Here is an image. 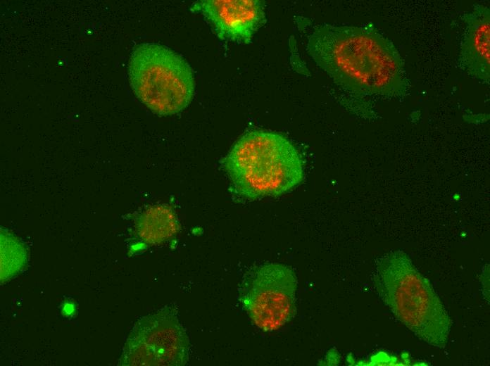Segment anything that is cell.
Masks as SVG:
<instances>
[{"label": "cell", "instance_id": "cell-1", "mask_svg": "<svg viewBox=\"0 0 490 366\" xmlns=\"http://www.w3.org/2000/svg\"><path fill=\"white\" fill-rule=\"evenodd\" d=\"M306 49L316 64L349 93L392 99L410 92L403 58L374 26L318 25L308 38Z\"/></svg>", "mask_w": 490, "mask_h": 366}, {"label": "cell", "instance_id": "cell-2", "mask_svg": "<svg viewBox=\"0 0 490 366\" xmlns=\"http://www.w3.org/2000/svg\"><path fill=\"white\" fill-rule=\"evenodd\" d=\"M236 193L255 200L285 194L303 179L302 159L283 135L266 130L244 134L224 159Z\"/></svg>", "mask_w": 490, "mask_h": 366}, {"label": "cell", "instance_id": "cell-3", "mask_svg": "<svg viewBox=\"0 0 490 366\" xmlns=\"http://www.w3.org/2000/svg\"><path fill=\"white\" fill-rule=\"evenodd\" d=\"M374 285L385 304L416 336L444 348L450 320L437 295L403 253L382 260L374 275Z\"/></svg>", "mask_w": 490, "mask_h": 366}, {"label": "cell", "instance_id": "cell-4", "mask_svg": "<svg viewBox=\"0 0 490 366\" xmlns=\"http://www.w3.org/2000/svg\"><path fill=\"white\" fill-rule=\"evenodd\" d=\"M128 75L136 96L161 115L175 114L191 102L195 82L192 70L180 55L154 43L134 47Z\"/></svg>", "mask_w": 490, "mask_h": 366}, {"label": "cell", "instance_id": "cell-5", "mask_svg": "<svg viewBox=\"0 0 490 366\" xmlns=\"http://www.w3.org/2000/svg\"><path fill=\"white\" fill-rule=\"evenodd\" d=\"M296 286V275L288 266L263 264L244 273L239 284L238 298L256 326L272 332L294 317Z\"/></svg>", "mask_w": 490, "mask_h": 366}, {"label": "cell", "instance_id": "cell-6", "mask_svg": "<svg viewBox=\"0 0 490 366\" xmlns=\"http://www.w3.org/2000/svg\"><path fill=\"white\" fill-rule=\"evenodd\" d=\"M189 353V338L177 312L166 307L136 323L120 365L182 366L188 361Z\"/></svg>", "mask_w": 490, "mask_h": 366}, {"label": "cell", "instance_id": "cell-7", "mask_svg": "<svg viewBox=\"0 0 490 366\" xmlns=\"http://www.w3.org/2000/svg\"><path fill=\"white\" fill-rule=\"evenodd\" d=\"M191 9L201 12L222 39L249 43L265 20L264 4L258 0H203Z\"/></svg>", "mask_w": 490, "mask_h": 366}, {"label": "cell", "instance_id": "cell-8", "mask_svg": "<svg viewBox=\"0 0 490 366\" xmlns=\"http://www.w3.org/2000/svg\"><path fill=\"white\" fill-rule=\"evenodd\" d=\"M465 25L460 44L458 66L486 84L490 82V11L477 4L463 15Z\"/></svg>", "mask_w": 490, "mask_h": 366}, {"label": "cell", "instance_id": "cell-9", "mask_svg": "<svg viewBox=\"0 0 490 366\" xmlns=\"http://www.w3.org/2000/svg\"><path fill=\"white\" fill-rule=\"evenodd\" d=\"M135 229L144 242L158 244L177 234L180 225L176 213L171 207L156 205L148 208L138 217Z\"/></svg>", "mask_w": 490, "mask_h": 366}, {"label": "cell", "instance_id": "cell-10", "mask_svg": "<svg viewBox=\"0 0 490 366\" xmlns=\"http://www.w3.org/2000/svg\"><path fill=\"white\" fill-rule=\"evenodd\" d=\"M20 243L9 234H1V272L6 267L18 269L25 260V251Z\"/></svg>", "mask_w": 490, "mask_h": 366}]
</instances>
